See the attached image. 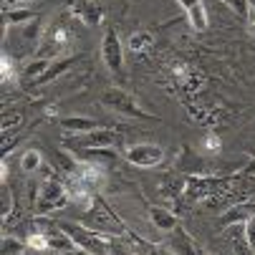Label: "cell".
<instances>
[{"label":"cell","mask_w":255,"mask_h":255,"mask_svg":"<svg viewBox=\"0 0 255 255\" xmlns=\"http://www.w3.org/2000/svg\"><path fill=\"white\" fill-rule=\"evenodd\" d=\"M240 182L238 174H190L185 179V187H182V195H185L190 202H205L215 195H220L230 187H235Z\"/></svg>","instance_id":"cell-1"},{"label":"cell","mask_w":255,"mask_h":255,"mask_svg":"<svg viewBox=\"0 0 255 255\" xmlns=\"http://www.w3.org/2000/svg\"><path fill=\"white\" fill-rule=\"evenodd\" d=\"M86 228H91L101 235H112V238H119L127 233V225L101 197H94V202L86 207Z\"/></svg>","instance_id":"cell-2"},{"label":"cell","mask_w":255,"mask_h":255,"mask_svg":"<svg viewBox=\"0 0 255 255\" xmlns=\"http://www.w3.org/2000/svg\"><path fill=\"white\" fill-rule=\"evenodd\" d=\"M71 202L66 182L56 174V172H46L43 182H41V192H38V202H35V210L38 215H51L61 207H66Z\"/></svg>","instance_id":"cell-3"},{"label":"cell","mask_w":255,"mask_h":255,"mask_svg":"<svg viewBox=\"0 0 255 255\" xmlns=\"http://www.w3.org/2000/svg\"><path fill=\"white\" fill-rule=\"evenodd\" d=\"M61 228L71 235V240L76 243L79 250H86L91 255H109L112 253V240L109 235H101L86 225H79V223H61Z\"/></svg>","instance_id":"cell-4"},{"label":"cell","mask_w":255,"mask_h":255,"mask_svg":"<svg viewBox=\"0 0 255 255\" xmlns=\"http://www.w3.org/2000/svg\"><path fill=\"white\" fill-rule=\"evenodd\" d=\"M119 141H122V134L117 129L99 127V129L86 131V134L68 136L66 139V147H71V152L79 154V152H86V149H114Z\"/></svg>","instance_id":"cell-5"},{"label":"cell","mask_w":255,"mask_h":255,"mask_svg":"<svg viewBox=\"0 0 255 255\" xmlns=\"http://www.w3.org/2000/svg\"><path fill=\"white\" fill-rule=\"evenodd\" d=\"M101 104L106 109H112L114 114H122V117H129V119H147V122H157L154 114L144 112V109L136 104V99L124 91V89H109L104 96H101Z\"/></svg>","instance_id":"cell-6"},{"label":"cell","mask_w":255,"mask_h":255,"mask_svg":"<svg viewBox=\"0 0 255 255\" xmlns=\"http://www.w3.org/2000/svg\"><path fill=\"white\" fill-rule=\"evenodd\" d=\"M124 159L134 167H141V169H152V167H159L164 159H167V152L159 147V144H152V141H141V144H131V147L124 149Z\"/></svg>","instance_id":"cell-7"},{"label":"cell","mask_w":255,"mask_h":255,"mask_svg":"<svg viewBox=\"0 0 255 255\" xmlns=\"http://www.w3.org/2000/svg\"><path fill=\"white\" fill-rule=\"evenodd\" d=\"M99 51H101V61H104V66L112 71L114 76H119L122 71H124V43H122L119 33H117L114 28H106Z\"/></svg>","instance_id":"cell-8"},{"label":"cell","mask_w":255,"mask_h":255,"mask_svg":"<svg viewBox=\"0 0 255 255\" xmlns=\"http://www.w3.org/2000/svg\"><path fill=\"white\" fill-rule=\"evenodd\" d=\"M68 13L76 20H81L86 28H96L104 23V10L96 0H66Z\"/></svg>","instance_id":"cell-9"},{"label":"cell","mask_w":255,"mask_h":255,"mask_svg":"<svg viewBox=\"0 0 255 255\" xmlns=\"http://www.w3.org/2000/svg\"><path fill=\"white\" fill-rule=\"evenodd\" d=\"M164 248H167L172 255H202V250L197 248V243L192 240V235L185 233L182 228H174L172 233H167Z\"/></svg>","instance_id":"cell-10"},{"label":"cell","mask_w":255,"mask_h":255,"mask_svg":"<svg viewBox=\"0 0 255 255\" xmlns=\"http://www.w3.org/2000/svg\"><path fill=\"white\" fill-rule=\"evenodd\" d=\"M149 223L159 230V233H172L174 228H179V220H177V215L162 205H149Z\"/></svg>","instance_id":"cell-11"},{"label":"cell","mask_w":255,"mask_h":255,"mask_svg":"<svg viewBox=\"0 0 255 255\" xmlns=\"http://www.w3.org/2000/svg\"><path fill=\"white\" fill-rule=\"evenodd\" d=\"M177 3L182 5V10H185V15H187L192 30L202 33V30L207 28V10H205V5H202V0H177Z\"/></svg>","instance_id":"cell-12"},{"label":"cell","mask_w":255,"mask_h":255,"mask_svg":"<svg viewBox=\"0 0 255 255\" xmlns=\"http://www.w3.org/2000/svg\"><path fill=\"white\" fill-rule=\"evenodd\" d=\"M58 124H61V129H63L66 134H71V136L86 134V131H94V129L101 127V124H99L96 119H91V117H63Z\"/></svg>","instance_id":"cell-13"},{"label":"cell","mask_w":255,"mask_h":255,"mask_svg":"<svg viewBox=\"0 0 255 255\" xmlns=\"http://www.w3.org/2000/svg\"><path fill=\"white\" fill-rule=\"evenodd\" d=\"M35 18L33 10H28V8H5L3 10V23H5V30H15V28H25V25H30Z\"/></svg>","instance_id":"cell-14"},{"label":"cell","mask_w":255,"mask_h":255,"mask_svg":"<svg viewBox=\"0 0 255 255\" xmlns=\"http://www.w3.org/2000/svg\"><path fill=\"white\" fill-rule=\"evenodd\" d=\"M255 212V207L250 202H240V205H233L225 210V215L220 217V225L230 228V225H245L250 220V215Z\"/></svg>","instance_id":"cell-15"},{"label":"cell","mask_w":255,"mask_h":255,"mask_svg":"<svg viewBox=\"0 0 255 255\" xmlns=\"http://www.w3.org/2000/svg\"><path fill=\"white\" fill-rule=\"evenodd\" d=\"M76 61H79V56H63V58L58 56V58H53V61H51V66H48V71H46V74H43V76H41L38 81H35L33 86H41V84H51L53 79H58L61 74H66V71H68L71 66H74Z\"/></svg>","instance_id":"cell-16"},{"label":"cell","mask_w":255,"mask_h":255,"mask_svg":"<svg viewBox=\"0 0 255 255\" xmlns=\"http://www.w3.org/2000/svg\"><path fill=\"white\" fill-rule=\"evenodd\" d=\"M51 61L53 58H46V56H35L30 63H25V68H23V81H28V84H35L38 81L46 71H48V66H51Z\"/></svg>","instance_id":"cell-17"},{"label":"cell","mask_w":255,"mask_h":255,"mask_svg":"<svg viewBox=\"0 0 255 255\" xmlns=\"http://www.w3.org/2000/svg\"><path fill=\"white\" fill-rule=\"evenodd\" d=\"M154 46V33L152 30H134L129 35V41H127V48L131 53H144V51H149Z\"/></svg>","instance_id":"cell-18"},{"label":"cell","mask_w":255,"mask_h":255,"mask_svg":"<svg viewBox=\"0 0 255 255\" xmlns=\"http://www.w3.org/2000/svg\"><path fill=\"white\" fill-rule=\"evenodd\" d=\"M71 43V33L63 28V25H56V28H51V35H48V41H46V48H51V51H63L66 46Z\"/></svg>","instance_id":"cell-19"},{"label":"cell","mask_w":255,"mask_h":255,"mask_svg":"<svg viewBox=\"0 0 255 255\" xmlns=\"http://www.w3.org/2000/svg\"><path fill=\"white\" fill-rule=\"evenodd\" d=\"M43 159H41V152L38 149H25L23 157H20V169L23 172H35V169H41Z\"/></svg>","instance_id":"cell-20"},{"label":"cell","mask_w":255,"mask_h":255,"mask_svg":"<svg viewBox=\"0 0 255 255\" xmlns=\"http://www.w3.org/2000/svg\"><path fill=\"white\" fill-rule=\"evenodd\" d=\"M20 124H23V112L5 109V112H3V134L8 136L13 129H20Z\"/></svg>","instance_id":"cell-21"},{"label":"cell","mask_w":255,"mask_h":255,"mask_svg":"<svg viewBox=\"0 0 255 255\" xmlns=\"http://www.w3.org/2000/svg\"><path fill=\"white\" fill-rule=\"evenodd\" d=\"M25 245H28V250H51L48 235H43V233H38V230H30V233H28Z\"/></svg>","instance_id":"cell-22"},{"label":"cell","mask_w":255,"mask_h":255,"mask_svg":"<svg viewBox=\"0 0 255 255\" xmlns=\"http://www.w3.org/2000/svg\"><path fill=\"white\" fill-rule=\"evenodd\" d=\"M200 147H202L205 154H217V152L223 149V139L217 136L215 131H207V134L202 136V141H200Z\"/></svg>","instance_id":"cell-23"},{"label":"cell","mask_w":255,"mask_h":255,"mask_svg":"<svg viewBox=\"0 0 255 255\" xmlns=\"http://www.w3.org/2000/svg\"><path fill=\"white\" fill-rule=\"evenodd\" d=\"M225 3V8H230L238 18H243V20H248V15H250V10H253V3L250 0H223Z\"/></svg>","instance_id":"cell-24"},{"label":"cell","mask_w":255,"mask_h":255,"mask_svg":"<svg viewBox=\"0 0 255 255\" xmlns=\"http://www.w3.org/2000/svg\"><path fill=\"white\" fill-rule=\"evenodd\" d=\"M0 215H3V220L13 215V192L8 185H3V190H0Z\"/></svg>","instance_id":"cell-25"},{"label":"cell","mask_w":255,"mask_h":255,"mask_svg":"<svg viewBox=\"0 0 255 255\" xmlns=\"http://www.w3.org/2000/svg\"><path fill=\"white\" fill-rule=\"evenodd\" d=\"M23 248H28L25 240H20V238H10V235L3 238V255H23Z\"/></svg>","instance_id":"cell-26"},{"label":"cell","mask_w":255,"mask_h":255,"mask_svg":"<svg viewBox=\"0 0 255 255\" xmlns=\"http://www.w3.org/2000/svg\"><path fill=\"white\" fill-rule=\"evenodd\" d=\"M0 68H3V84L13 81L15 71H13V61H10V56H3V58H0Z\"/></svg>","instance_id":"cell-27"},{"label":"cell","mask_w":255,"mask_h":255,"mask_svg":"<svg viewBox=\"0 0 255 255\" xmlns=\"http://www.w3.org/2000/svg\"><path fill=\"white\" fill-rule=\"evenodd\" d=\"M245 238H248V243H250V248L255 253V212L250 215V220L245 223Z\"/></svg>","instance_id":"cell-28"},{"label":"cell","mask_w":255,"mask_h":255,"mask_svg":"<svg viewBox=\"0 0 255 255\" xmlns=\"http://www.w3.org/2000/svg\"><path fill=\"white\" fill-rule=\"evenodd\" d=\"M245 23H248V33H250V35H255V5H253V10H250V15H248V20H245Z\"/></svg>","instance_id":"cell-29"},{"label":"cell","mask_w":255,"mask_h":255,"mask_svg":"<svg viewBox=\"0 0 255 255\" xmlns=\"http://www.w3.org/2000/svg\"><path fill=\"white\" fill-rule=\"evenodd\" d=\"M245 172H248L250 177H255V159H253V162H250V164L245 167Z\"/></svg>","instance_id":"cell-30"},{"label":"cell","mask_w":255,"mask_h":255,"mask_svg":"<svg viewBox=\"0 0 255 255\" xmlns=\"http://www.w3.org/2000/svg\"><path fill=\"white\" fill-rule=\"evenodd\" d=\"M68 255H91V253H86V250H79V248H76L74 253H68Z\"/></svg>","instance_id":"cell-31"},{"label":"cell","mask_w":255,"mask_h":255,"mask_svg":"<svg viewBox=\"0 0 255 255\" xmlns=\"http://www.w3.org/2000/svg\"><path fill=\"white\" fill-rule=\"evenodd\" d=\"M202 255H212V253H202Z\"/></svg>","instance_id":"cell-32"}]
</instances>
